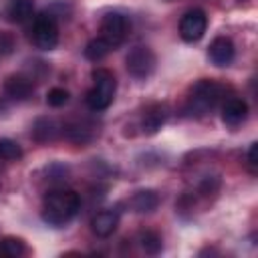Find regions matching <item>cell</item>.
I'll use <instances>...</instances> for the list:
<instances>
[{"instance_id": "24", "label": "cell", "mask_w": 258, "mask_h": 258, "mask_svg": "<svg viewBox=\"0 0 258 258\" xmlns=\"http://www.w3.org/2000/svg\"><path fill=\"white\" fill-rule=\"evenodd\" d=\"M240 2H242V0H240Z\"/></svg>"}, {"instance_id": "23", "label": "cell", "mask_w": 258, "mask_h": 258, "mask_svg": "<svg viewBox=\"0 0 258 258\" xmlns=\"http://www.w3.org/2000/svg\"><path fill=\"white\" fill-rule=\"evenodd\" d=\"M256 151H258V143H252L250 149H248V167L252 173H256V165H258V159H256Z\"/></svg>"}, {"instance_id": "11", "label": "cell", "mask_w": 258, "mask_h": 258, "mask_svg": "<svg viewBox=\"0 0 258 258\" xmlns=\"http://www.w3.org/2000/svg\"><path fill=\"white\" fill-rule=\"evenodd\" d=\"M248 117V105L244 99L232 97L228 101H224L222 105V121L228 127H238L240 123H244Z\"/></svg>"}, {"instance_id": "12", "label": "cell", "mask_w": 258, "mask_h": 258, "mask_svg": "<svg viewBox=\"0 0 258 258\" xmlns=\"http://www.w3.org/2000/svg\"><path fill=\"white\" fill-rule=\"evenodd\" d=\"M32 81L24 75H10L4 81V93L14 101H26L32 95Z\"/></svg>"}, {"instance_id": "22", "label": "cell", "mask_w": 258, "mask_h": 258, "mask_svg": "<svg viewBox=\"0 0 258 258\" xmlns=\"http://www.w3.org/2000/svg\"><path fill=\"white\" fill-rule=\"evenodd\" d=\"M12 50H14V38H12L10 34L2 32V34H0V58L8 56Z\"/></svg>"}, {"instance_id": "9", "label": "cell", "mask_w": 258, "mask_h": 258, "mask_svg": "<svg viewBox=\"0 0 258 258\" xmlns=\"http://www.w3.org/2000/svg\"><path fill=\"white\" fill-rule=\"evenodd\" d=\"M167 121V107L161 103H151L149 107H145V113L141 117V131L145 135H153L157 133Z\"/></svg>"}, {"instance_id": "19", "label": "cell", "mask_w": 258, "mask_h": 258, "mask_svg": "<svg viewBox=\"0 0 258 258\" xmlns=\"http://www.w3.org/2000/svg\"><path fill=\"white\" fill-rule=\"evenodd\" d=\"M62 133L75 143H87L93 137V129L87 123H69V125H64Z\"/></svg>"}, {"instance_id": "15", "label": "cell", "mask_w": 258, "mask_h": 258, "mask_svg": "<svg viewBox=\"0 0 258 258\" xmlns=\"http://www.w3.org/2000/svg\"><path fill=\"white\" fill-rule=\"evenodd\" d=\"M58 133V125L48 119V117H40L34 121L32 125V137L38 141V143H46V141H52Z\"/></svg>"}, {"instance_id": "13", "label": "cell", "mask_w": 258, "mask_h": 258, "mask_svg": "<svg viewBox=\"0 0 258 258\" xmlns=\"http://www.w3.org/2000/svg\"><path fill=\"white\" fill-rule=\"evenodd\" d=\"M129 206L137 214H149L159 206V196L153 189H141V191H135L131 196Z\"/></svg>"}, {"instance_id": "18", "label": "cell", "mask_w": 258, "mask_h": 258, "mask_svg": "<svg viewBox=\"0 0 258 258\" xmlns=\"http://www.w3.org/2000/svg\"><path fill=\"white\" fill-rule=\"evenodd\" d=\"M137 242H139L141 250H143L145 254H151V256L159 254L161 248H163L161 236H159L157 232H153V230H145V232H141L139 238H137Z\"/></svg>"}, {"instance_id": "4", "label": "cell", "mask_w": 258, "mask_h": 258, "mask_svg": "<svg viewBox=\"0 0 258 258\" xmlns=\"http://www.w3.org/2000/svg\"><path fill=\"white\" fill-rule=\"evenodd\" d=\"M30 38L36 48L40 50H52L58 44V24L48 12H40L34 16L32 28H30Z\"/></svg>"}, {"instance_id": "3", "label": "cell", "mask_w": 258, "mask_h": 258, "mask_svg": "<svg viewBox=\"0 0 258 258\" xmlns=\"http://www.w3.org/2000/svg\"><path fill=\"white\" fill-rule=\"evenodd\" d=\"M91 79H93V87L89 89L85 103L91 111H105L113 99H115V91H117V79L109 69L97 67L91 71Z\"/></svg>"}, {"instance_id": "5", "label": "cell", "mask_w": 258, "mask_h": 258, "mask_svg": "<svg viewBox=\"0 0 258 258\" xmlns=\"http://www.w3.org/2000/svg\"><path fill=\"white\" fill-rule=\"evenodd\" d=\"M99 30H101V38H105L113 48L123 44V40L127 38L129 34V20L125 14L113 10V12H107L103 18H101V24H99Z\"/></svg>"}, {"instance_id": "7", "label": "cell", "mask_w": 258, "mask_h": 258, "mask_svg": "<svg viewBox=\"0 0 258 258\" xmlns=\"http://www.w3.org/2000/svg\"><path fill=\"white\" fill-rule=\"evenodd\" d=\"M208 28V16L202 8L187 10L179 20V36L185 42H198Z\"/></svg>"}, {"instance_id": "10", "label": "cell", "mask_w": 258, "mask_h": 258, "mask_svg": "<svg viewBox=\"0 0 258 258\" xmlns=\"http://www.w3.org/2000/svg\"><path fill=\"white\" fill-rule=\"evenodd\" d=\"M119 226V214L115 210H103L97 212L91 218V232L97 238H109Z\"/></svg>"}, {"instance_id": "14", "label": "cell", "mask_w": 258, "mask_h": 258, "mask_svg": "<svg viewBox=\"0 0 258 258\" xmlns=\"http://www.w3.org/2000/svg\"><path fill=\"white\" fill-rule=\"evenodd\" d=\"M34 14V2L32 0H10L6 6V18L14 24H22L30 20Z\"/></svg>"}, {"instance_id": "2", "label": "cell", "mask_w": 258, "mask_h": 258, "mask_svg": "<svg viewBox=\"0 0 258 258\" xmlns=\"http://www.w3.org/2000/svg\"><path fill=\"white\" fill-rule=\"evenodd\" d=\"M222 97H224V87L218 81L200 79L187 91L185 113H189L191 117H206L218 107Z\"/></svg>"}, {"instance_id": "17", "label": "cell", "mask_w": 258, "mask_h": 258, "mask_svg": "<svg viewBox=\"0 0 258 258\" xmlns=\"http://www.w3.org/2000/svg\"><path fill=\"white\" fill-rule=\"evenodd\" d=\"M26 252V246L20 238L4 236L0 238V258H18Z\"/></svg>"}, {"instance_id": "1", "label": "cell", "mask_w": 258, "mask_h": 258, "mask_svg": "<svg viewBox=\"0 0 258 258\" xmlns=\"http://www.w3.org/2000/svg\"><path fill=\"white\" fill-rule=\"evenodd\" d=\"M79 210H81V198L73 189L54 187V189H48L42 198V220L48 226L60 228L69 224Z\"/></svg>"}, {"instance_id": "16", "label": "cell", "mask_w": 258, "mask_h": 258, "mask_svg": "<svg viewBox=\"0 0 258 258\" xmlns=\"http://www.w3.org/2000/svg\"><path fill=\"white\" fill-rule=\"evenodd\" d=\"M111 50H113V46L105 38L97 36V38H93V40L87 42V46H85V58L97 62V60H103Z\"/></svg>"}, {"instance_id": "6", "label": "cell", "mask_w": 258, "mask_h": 258, "mask_svg": "<svg viewBox=\"0 0 258 258\" xmlns=\"http://www.w3.org/2000/svg\"><path fill=\"white\" fill-rule=\"evenodd\" d=\"M125 69L133 79H147L155 71V54L147 46H135L125 56Z\"/></svg>"}, {"instance_id": "21", "label": "cell", "mask_w": 258, "mask_h": 258, "mask_svg": "<svg viewBox=\"0 0 258 258\" xmlns=\"http://www.w3.org/2000/svg\"><path fill=\"white\" fill-rule=\"evenodd\" d=\"M69 101V91L62 87H54L46 93V105L50 107H62Z\"/></svg>"}, {"instance_id": "8", "label": "cell", "mask_w": 258, "mask_h": 258, "mask_svg": "<svg viewBox=\"0 0 258 258\" xmlns=\"http://www.w3.org/2000/svg\"><path fill=\"white\" fill-rule=\"evenodd\" d=\"M236 56L234 42L228 36H216L208 46V58L216 67H228Z\"/></svg>"}, {"instance_id": "20", "label": "cell", "mask_w": 258, "mask_h": 258, "mask_svg": "<svg viewBox=\"0 0 258 258\" xmlns=\"http://www.w3.org/2000/svg\"><path fill=\"white\" fill-rule=\"evenodd\" d=\"M22 157V149L14 139L0 137V161H16Z\"/></svg>"}]
</instances>
